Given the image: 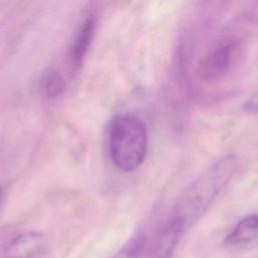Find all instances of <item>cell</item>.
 Instances as JSON below:
<instances>
[{"label":"cell","mask_w":258,"mask_h":258,"mask_svg":"<svg viewBox=\"0 0 258 258\" xmlns=\"http://www.w3.org/2000/svg\"><path fill=\"white\" fill-rule=\"evenodd\" d=\"M238 166L237 155H225L185 188L167 219L181 236L204 216L231 181Z\"/></svg>","instance_id":"cell-1"},{"label":"cell","mask_w":258,"mask_h":258,"mask_svg":"<svg viewBox=\"0 0 258 258\" xmlns=\"http://www.w3.org/2000/svg\"><path fill=\"white\" fill-rule=\"evenodd\" d=\"M148 147L147 128L143 120L131 113L116 115L109 128V151L120 170L133 171L143 162Z\"/></svg>","instance_id":"cell-2"},{"label":"cell","mask_w":258,"mask_h":258,"mask_svg":"<svg viewBox=\"0 0 258 258\" xmlns=\"http://www.w3.org/2000/svg\"><path fill=\"white\" fill-rule=\"evenodd\" d=\"M240 45L235 38H223L214 43L201 56L197 66L198 78L206 84L223 81L238 59Z\"/></svg>","instance_id":"cell-3"},{"label":"cell","mask_w":258,"mask_h":258,"mask_svg":"<svg viewBox=\"0 0 258 258\" xmlns=\"http://www.w3.org/2000/svg\"><path fill=\"white\" fill-rule=\"evenodd\" d=\"M48 248L44 235L38 232H25L12 239L4 249L5 258H37Z\"/></svg>","instance_id":"cell-4"},{"label":"cell","mask_w":258,"mask_h":258,"mask_svg":"<svg viewBox=\"0 0 258 258\" xmlns=\"http://www.w3.org/2000/svg\"><path fill=\"white\" fill-rule=\"evenodd\" d=\"M232 247H245L258 243V214L249 215L240 220L225 238Z\"/></svg>","instance_id":"cell-5"},{"label":"cell","mask_w":258,"mask_h":258,"mask_svg":"<svg viewBox=\"0 0 258 258\" xmlns=\"http://www.w3.org/2000/svg\"><path fill=\"white\" fill-rule=\"evenodd\" d=\"M94 29L95 19L92 14H88L81 21L72 44L71 55L77 66H80L83 62L86 52L90 46Z\"/></svg>","instance_id":"cell-6"},{"label":"cell","mask_w":258,"mask_h":258,"mask_svg":"<svg viewBox=\"0 0 258 258\" xmlns=\"http://www.w3.org/2000/svg\"><path fill=\"white\" fill-rule=\"evenodd\" d=\"M181 235L166 221L158 233L155 243V255L157 258H169L178 243Z\"/></svg>","instance_id":"cell-7"},{"label":"cell","mask_w":258,"mask_h":258,"mask_svg":"<svg viewBox=\"0 0 258 258\" xmlns=\"http://www.w3.org/2000/svg\"><path fill=\"white\" fill-rule=\"evenodd\" d=\"M64 87V80L57 71L51 69L43 74L41 78V91L45 98H57L63 92Z\"/></svg>","instance_id":"cell-8"},{"label":"cell","mask_w":258,"mask_h":258,"mask_svg":"<svg viewBox=\"0 0 258 258\" xmlns=\"http://www.w3.org/2000/svg\"><path fill=\"white\" fill-rule=\"evenodd\" d=\"M143 246V236L135 234L112 258H140Z\"/></svg>","instance_id":"cell-9"},{"label":"cell","mask_w":258,"mask_h":258,"mask_svg":"<svg viewBox=\"0 0 258 258\" xmlns=\"http://www.w3.org/2000/svg\"><path fill=\"white\" fill-rule=\"evenodd\" d=\"M243 109L249 113L258 114V91L246 100Z\"/></svg>","instance_id":"cell-10"},{"label":"cell","mask_w":258,"mask_h":258,"mask_svg":"<svg viewBox=\"0 0 258 258\" xmlns=\"http://www.w3.org/2000/svg\"><path fill=\"white\" fill-rule=\"evenodd\" d=\"M0 196H1V184H0Z\"/></svg>","instance_id":"cell-11"}]
</instances>
